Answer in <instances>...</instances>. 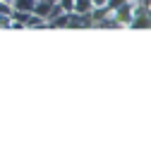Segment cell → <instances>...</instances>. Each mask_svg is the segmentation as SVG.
Masks as SVG:
<instances>
[{
  "instance_id": "obj_1",
  "label": "cell",
  "mask_w": 151,
  "mask_h": 143,
  "mask_svg": "<svg viewBox=\"0 0 151 143\" xmlns=\"http://www.w3.org/2000/svg\"><path fill=\"white\" fill-rule=\"evenodd\" d=\"M139 5V0H125V3L118 7V10H113V19L118 22L120 29H129L132 19H134V10Z\"/></svg>"
},
{
  "instance_id": "obj_7",
  "label": "cell",
  "mask_w": 151,
  "mask_h": 143,
  "mask_svg": "<svg viewBox=\"0 0 151 143\" xmlns=\"http://www.w3.org/2000/svg\"><path fill=\"white\" fill-rule=\"evenodd\" d=\"M58 5H60L65 12H72V7H74V0H58Z\"/></svg>"
},
{
  "instance_id": "obj_3",
  "label": "cell",
  "mask_w": 151,
  "mask_h": 143,
  "mask_svg": "<svg viewBox=\"0 0 151 143\" xmlns=\"http://www.w3.org/2000/svg\"><path fill=\"white\" fill-rule=\"evenodd\" d=\"M34 5H36V0H12V7L19 12H31Z\"/></svg>"
},
{
  "instance_id": "obj_4",
  "label": "cell",
  "mask_w": 151,
  "mask_h": 143,
  "mask_svg": "<svg viewBox=\"0 0 151 143\" xmlns=\"http://www.w3.org/2000/svg\"><path fill=\"white\" fill-rule=\"evenodd\" d=\"M24 29H46V19H41V17H36V14H29Z\"/></svg>"
},
{
  "instance_id": "obj_5",
  "label": "cell",
  "mask_w": 151,
  "mask_h": 143,
  "mask_svg": "<svg viewBox=\"0 0 151 143\" xmlns=\"http://www.w3.org/2000/svg\"><path fill=\"white\" fill-rule=\"evenodd\" d=\"M12 12H14L12 3H3V0H0V14H7V17H12Z\"/></svg>"
},
{
  "instance_id": "obj_2",
  "label": "cell",
  "mask_w": 151,
  "mask_h": 143,
  "mask_svg": "<svg viewBox=\"0 0 151 143\" xmlns=\"http://www.w3.org/2000/svg\"><path fill=\"white\" fill-rule=\"evenodd\" d=\"M91 10H93V3H91V0H74L72 12H77V14H89Z\"/></svg>"
},
{
  "instance_id": "obj_9",
  "label": "cell",
  "mask_w": 151,
  "mask_h": 143,
  "mask_svg": "<svg viewBox=\"0 0 151 143\" xmlns=\"http://www.w3.org/2000/svg\"><path fill=\"white\" fill-rule=\"evenodd\" d=\"M3 3H12V0H3Z\"/></svg>"
},
{
  "instance_id": "obj_6",
  "label": "cell",
  "mask_w": 151,
  "mask_h": 143,
  "mask_svg": "<svg viewBox=\"0 0 151 143\" xmlns=\"http://www.w3.org/2000/svg\"><path fill=\"white\" fill-rule=\"evenodd\" d=\"M10 26H12V17L0 14V29H10Z\"/></svg>"
},
{
  "instance_id": "obj_8",
  "label": "cell",
  "mask_w": 151,
  "mask_h": 143,
  "mask_svg": "<svg viewBox=\"0 0 151 143\" xmlns=\"http://www.w3.org/2000/svg\"><path fill=\"white\" fill-rule=\"evenodd\" d=\"M91 3H93V7H96V5H106V0H91Z\"/></svg>"
}]
</instances>
